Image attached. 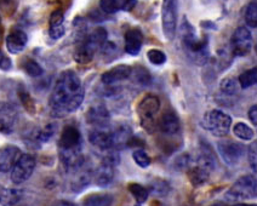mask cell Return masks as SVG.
Segmentation results:
<instances>
[{"label": "cell", "mask_w": 257, "mask_h": 206, "mask_svg": "<svg viewBox=\"0 0 257 206\" xmlns=\"http://www.w3.org/2000/svg\"><path fill=\"white\" fill-rule=\"evenodd\" d=\"M86 119L93 127H107L109 124V112L103 104H95L87 111Z\"/></svg>", "instance_id": "cell-15"}, {"label": "cell", "mask_w": 257, "mask_h": 206, "mask_svg": "<svg viewBox=\"0 0 257 206\" xmlns=\"http://www.w3.org/2000/svg\"><path fill=\"white\" fill-rule=\"evenodd\" d=\"M233 206H256L255 204H240V202H239V204H234Z\"/></svg>", "instance_id": "cell-44"}, {"label": "cell", "mask_w": 257, "mask_h": 206, "mask_svg": "<svg viewBox=\"0 0 257 206\" xmlns=\"http://www.w3.org/2000/svg\"><path fill=\"white\" fill-rule=\"evenodd\" d=\"M66 33L64 27V15L62 10H55L51 14L50 21H49V36L51 39L57 40L62 38Z\"/></svg>", "instance_id": "cell-21"}, {"label": "cell", "mask_w": 257, "mask_h": 206, "mask_svg": "<svg viewBox=\"0 0 257 206\" xmlns=\"http://www.w3.org/2000/svg\"><path fill=\"white\" fill-rule=\"evenodd\" d=\"M230 48L234 56H246L252 48V37L246 27L236 28L230 40Z\"/></svg>", "instance_id": "cell-12"}, {"label": "cell", "mask_w": 257, "mask_h": 206, "mask_svg": "<svg viewBox=\"0 0 257 206\" xmlns=\"http://www.w3.org/2000/svg\"><path fill=\"white\" fill-rule=\"evenodd\" d=\"M118 162L119 156L114 152L108 153L102 160L100 166L96 169L95 173H93L96 184L100 185V187H107V185L112 183L113 179H114V169Z\"/></svg>", "instance_id": "cell-9"}, {"label": "cell", "mask_w": 257, "mask_h": 206, "mask_svg": "<svg viewBox=\"0 0 257 206\" xmlns=\"http://www.w3.org/2000/svg\"><path fill=\"white\" fill-rule=\"evenodd\" d=\"M56 206H77L75 204H73L71 201H67V200H62V201H60Z\"/></svg>", "instance_id": "cell-43"}, {"label": "cell", "mask_w": 257, "mask_h": 206, "mask_svg": "<svg viewBox=\"0 0 257 206\" xmlns=\"http://www.w3.org/2000/svg\"><path fill=\"white\" fill-rule=\"evenodd\" d=\"M36 158L31 154H21L16 164L11 169V181L15 184H21L32 176L36 169Z\"/></svg>", "instance_id": "cell-10"}, {"label": "cell", "mask_w": 257, "mask_h": 206, "mask_svg": "<svg viewBox=\"0 0 257 206\" xmlns=\"http://www.w3.org/2000/svg\"><path fill=\"white\" fill-rule=\"evenodd\" d=\"M233 132H234V135L236 136V137L240 138V140H243V141L252 140L253 136H255L253 130L244 123L235 124V125L233 126Z\"/></svg>", "instance_id": "cell-29"}, {"label": "cell", "mask_w": 257, "mask_h": 206, "mask_svg": "<svg viewBox=\"0 0 257 206\" xmlns=\"http://www.w3.org/2000/svg\"><path fill=\"white\" fill-rule=\"evenodd\" d=\"M23 68H25L26 73L28 75H31V77H40V75L43 74V68L42 66L39 65V63L36 62L34 60H27L25 62V66H23Z\"/></svg>", "instance_id": "cell-33"}, {"label": "cell", "mask_w": 257, "mask_h": 206, "mask_svg": "<svg viewBox=\"0 0 257 206\" xmlns=\"http://www.w3.org/2000/svg\"><path fill=\"white\" fill-rule=\"evenodd\" d=\"M112 195L106 193H96L86 196L83 202V206H112Z\"/></svg>", "instance_id": "cell-26"}, {"label": "cell", "mask_w": 257, "mask_h": 206, "mask_svg": "<svg viewBox=\"0 0 257 206\" xmlns=\"http://www.w3.org/2000/svg\"><path fill=\"white\" fill-rule=\"evenodd\" d=\"M239 90V83L234 78H226L221 81V91L223 94L232 96L235 95Z\"/></svg>", "instance_id": "cell-32"}, {"label": "cell", "mask_w": 257, "mask_h": 206, "mask_svg": "<svg viewBox=\"0 0 257 206\" xmlns=\"http://www.w3.org/2000/svg\"><path fill=\"white\" fill-rule=\"evenodd\" d=\"M217 150L221 158L228 166H235L244 155V146L234 141H221L217 144Z\"/></svg>", "instance_id": "cell-11"}, {"label": "cell", "mask_w": 257, "mask_h": 206, "mask_svg": "<svg viewBox=\"0 0 257 206\" xmlns=\"http://www.w3.org/2000/svg\"><path fill=\"white\" fill-rule=\"evenodd\" d=\"M249 119L251 120V123L253 124V126L257 125V107L252 106L249 109Z\"/></svg>", "instance_id": "cell-42"}, {"label": "cell", "mask_w": 257, "mask_h": 206, "mask_svg": "<svg viewBox=\"0 0 257 206\" xmlns=\"http://www.w3.org/2000/svg\"><path fill=\"white\" fill-rule=\"evenodd\" d=\"M23 191L17 188H7L0 190V206H16L21 201Z\"/></svg>", "instance_id": "cell-25"}, {"label": "cell", "mask_w": 257, "mask_h": 206, "mask_svg": "<svg viewBox=\"0 0 257 206\" xmlns=\"http://www.w3.org/2000/svg\"><path fill=\"white\" fill-rule=\"evenodd\" d=\"M256 196V179L253 176H243L227 190L226 198L229 202H239Z\"/></svg>", "instance_id": "cell-7"}, {"label": "cell", "mask_w": 257, "mask_h": 206, "mask_svg": "<svg viewBox=\"0 0 257 206\" xmlns=\"http://www.w3.org/2000/svg\"><path fill=\"white\" fill-rule=\"evenodd\" d=\"M160 109V101L157 96L148 95L140 102L137 113L140 123L147 132H154L157 126V114Z\"/></svg>", "instance_id": "cell-6"}, {"label": "cell", "mask_w": 257, "mask_h": 206, "mask_svg": "<svg viewBox=\"0 0 257 206\" xmlns=\"http://www.w3.org/2000/svg\"><path fill=\"white\" fill-rule=\"evenodd\" d=\"M85 90L81 86V81L73 71L61 73L55 84L50 97V108L57 117L75 112L83 103Z\"/></svg>", "instance_id": "cell-1"}, {"label": "cell", "mask_w": 257, "mask_h": 206, "mask_svg": "<svg viewBox=\"0 0 257 206\" xmlns=\"http://www.w3.org/2000/svg\"><path fill=\"white\" fill-rule=\"evenodd\" d=\"M209 176L210 173L207 172V171L201 169V167L198 166V165L193 164L192 162L191 167L188 169V177L193 184L194 185L204 184L207 181V178H209Z\"/></svg>", "instance_id": "cell-27"}, {"label": "cell", "mask_w": 257, "mask_h": 206, "mask_svg": "<svg viewBox=\"0 0 257 206\" xmlns=\"http://www.w3.org/2000/svg\"><path fill=\"white\" fill-rule=\"evenodd\" d=\"M159 129L166 136H175L180 132L181 124L179 118L172 112H166L159 120Z\"/></svg>", "instance_id": "cell-22"}, {"label": "cell", "mask_w": 257, "mask_h": 206, "mask_svg": "<svg viewBox=\"0 0 257 206\" xmlns=\"http://www.w3.org/2000/svg\"><path fill=\"white\" fill-rule=\"evenodd\" d=\"M89 141L93 147L101 150H112L110 131L107 127H93L89 132Z\"/></svg>", "instance_id": "cell-16"}, {"label": "cell", "mask_w": 257, "mask_h": 206, "mask_svg": "<svg viewBox=\"0 0 257 206\" xmlns=\"http://www.w3.org/2000/svg\"><path fill=\"white\" fill-rule=\"evenodd\" d=\"M128 190H130V193L133 194V196L135 198V200L139 202V204L145 202L148 198V194H150V191H148L147 188H145L143 185L139 183L128 184Z\"/></svg>", "instance_id": "cell-30"}, {"label": "cell", "mask_w": 257, "mask_h": 206, "mask_svg": "<svg viewBox=\"0 0 257 206\" xmlns=\"http://www.w3.org/2000/svg\"><path fill=\"white\" fill-rule=\"evenodd\" d=\"M133 0H100V8L104 14L112 15L121 10H130Z\"/></svg>", "instance_id": "cell-23"}, {"label": "cell", "mask_w": 257, "mask_h": 206, "mask_svg": "<svg viewBox=\"0 0 257 206\" xmlns=\"http://www.w3.org/2000/svg\"><path fill=\"white\" fill-rule=\"evenodd\" d=\"M27 34L21 30H13L7 37V48L9 52L16 55L25 50L27 45Z\"/></svg>", "instance_id": "cell-18"}, {"label": "cell", "mask_w": 257, "mask_h": 206, "mask_svg": "<svg viewBox=\"0 0 257 206\" xmlns=\"http://www.w3.org/2000/svg\"><path fill=\"white\" fill-rule=\"evenodd\" d=\"M245 22L251 28L257 27V4L255 0L251 2L249 7L246 8V11H245Z\"/></svg>", "instance_id": "cell-31"}, {"label": "cell", "mask_w": 257, "mask_h": 206, "mask_svg": "<svg viewBox=\"0 0 257 206\" xmlns=\"http://www.w3.org/2000/svg\"><path fill=\"white\" fill-rule=\"evenodd\" d=\"M11 7L14 8V0H0V9H2L3 11H13L11 10Z\"/></svg>", "instance_id": "cell-41"}, {"label": "cell", "mask_w": 257, "mask_h": 206, "mask_svg": "<svg viewBox=\"0 0 257 206\" xmlns=\"http://www.w3.org/2000/svg\"><path fill=\"white\" fill-rule=\"evenodd\" d=\"M249 162L251 165V169L256 172V165H257V144L253 142L249 148Z\"/></svg>", "instance_id": "cell-39"}, {"label": "cell", "mask_w": 257, "mask_h": 206, "mask_svg": "<svg viewBox=\"0 0 257 206\" xmlns=\"http://www.w3.org/2000/svg\"><path fill=\"white\" fill-rule=\"evenodd\" d=\"M151 190L156 195L164 196L170 191V187L165 181H156L151 184Z\"/></svg>", "instance_id": "cell-36"}, {"label": "cell", "mask_w": 257, "mask_h": 206, "mask_svg": "<svg viewBox=\"0 0 257 206\" xmlns=\"http://www.w3.org/2000/svg\"><path fill=\"white\" fill-rule=\"evenodd\" d=\"M192 165V158L188 154H183L179 156L175 161V167L179 170H185V169H189Z\"/></svg>", "instance_id": "cell-38"}, {"label": "cell", "mask_w": 257, "mask_h": 206, "mask_svg": "<svg viewBox=\"0 0 257 206\" xmlns=\"http://www.w3.org/2000/svg\"><path fill=\"white\" fill-rule=\"evenodd\" d=\"M131 73H133V69H131L130 66L120 65V66L114 67V68L109 69V71H107L106 73L102 74L101 79L103 84L112 85V84L119 83V81L127 79V78L131 75Z\"/></svg>", "instance_id": "cell-19"}, {"label": "cell", "mask_w": 257, "mask_h": 206, "mask_svg": "<svg viewBox=\"0 0 257 206\" xmlns=\"http://www.w3.org/2000/svg\"><path fill=\"white\" fill-rule=\"evenodd\" d=\"M147 57L150 60V62L156 66H162L166 62L165 52H163L162 50H157V49H152V50L148 51Z\"/></svg>", "instance_id": "cell-34"}, {"label": "cell", "mask_w": 257, "mask_h": 206, "mask_svg": "<svg viewBox=\"0 0 257 206\" xmlns=\"http://www.w3.org/2000/svg\"><path fill=\"white\" fill-rule=\"evenodd\" d=\"M21 156V150L17 147L8 146L0 150V172H9Z\"/></svg>", "instance_id": "cell-17"}, {"label": "cell", "mask_w": 257, "mask_h": 206, "mask_svg": "<svg viewBox=\"0 0 257 206\" xmlns=\"http://www.w3.org/2000/svg\"><path fill=\"white\" fill-rule=\"evenodd\" d=\"M133 130L126 124H120L110 130V141H112V149H121L130 144L133 140Z\"/></svg>", "instance_id": "cell-14"}, {"label": "cell", "mask_w": 257, "mask_h": 206, "mask_svg": "<svg viewBox=\"0 0 257 206\" xmlns=\"http://www.w3.org/2000/svg\"><path fill=\"white\" fill-rule=\"evenodd\" d=\"M17 121V112L10 103L0 102V132L11 133Z\"/></svg>", "instance_id": "cell-13"}, {"label": "cell", "mask_w": 257, "mask_h": 206, "mask_svg": "<svg viewBox=\"0 0 257 206\" xmlns=\"http://www.w3.org/2000/svg\"><path fill=\"white\" fill-rule=\"evenodd\" d=\"M201 126L215 137H223L228 135L230 126H232V118L224 112L212 109L205 113V115L201 119Z\"/></svg>", "instance_id": "cell-5"}, {"label": "cell", "mask_w": 257, "mask_h": 206, "mask_svg": "<svg viewBox=\"0 0 257 206\" xmlns=\"http://www.w3.org/2000/svg\"><path fill=\"white\" fill-rule=\"evenodd\" d=\"M58 149L61 161L68 172H75L85 165V158L83 154V138L75 126L68 125L64 127L58 142Z\"/></svg>", "instance_id": "cell-2"}, {"label": "cell", "mask_w": 257, "mask_h": 206, "mask_svg": "<svg viewBox=\"0 0 257 206\" xmlns=\"http://www.w3.org/2000/svg\"><path fill=\"white\" fill-rule=\"evenodd\" d=\"M133 156L134 160L140 167H148L151 165V158L143 149H136Z\"/></svg>", "instance_id": "cell-35"}, {"label": "cell", "mask_w": 257, "mask_h": 206, "mask_svg": "<svg viewBox=\"0 0 257 206\" xmlns=\"http://www.w3.org/2000/svg\"><path fill=\"white\" fill-rule=\"evenodd\" d=\"M55 132H56V125H54V124H49V125H46L42 131L38 133L37 138L40 142H48L49 140H51L52 136L55 135Z\"/></svg>", "instance_id": "cell-37"}, {"label": "cell", "mask_w": 257, "mask_h": 206, "mask_svg": "<svg viewBox=\"0 0 257 206\" xmlns=\"http://www.w3.org/2000/svg\"><path fill=\"white\" fill-rule=\"evenodd\" d=\"M181 39L188 57L197 65H204L209 59V44L206 39L198 37L194 27L183 17L181 23Z\"/></svg>", "instance_id": "cell-3"}, {"label": "cell", "mask_w": 257, "mask_h": 206, "mask_svg": "<svg viewBox=\"0 0 257 206\" xmlns=\"http://www.w3.org/2000/svg\"><path fill=\"white\" fill-rule=\"evenodd\" d=\"M106 42L107 31L102 27L96 28L92 33H90L81 42L78 43L73 57L80 65H87V63L91 62L96 52L102 49Z\"/></svg>", "instance_id": "cell-4"}, {"label": "cell", "mask_w": 257, "mask_h": 206, "mask_svg": "<svg viewBox=\"0 0 257 206\" xmlns=\"http://www.w3.org/2000/svg\"><path fill=\"white\" fill-rule=\"evenodd\" d=\"M73 173H74V179L72 181V189L75 191L83 190L92 178V172L89 169H86L84 165Z\"/></svg>", "instance_id": "cell-24"}, {"label": "cell", "mask_w": 257, "mask_h": 206, "mask_svg": "<svg viewBox=\"0 0 257 206\" xmlns=\"http://www.w3.org/2000/svg\"><path fill=\"white\" fill-rule=\"evenodd\" d=\"M11 68V61L8 56H5L4 52L0 50V69L3 71H8Z\"/></svg>", "instance_id": "cell-40"}, {"label": "cell", "mask_w": 257, "mask_h": 206, "mask_svg": "<svg viewBox=\"0 0 257 206\" xmlns=\"http://www.w3.org/2000/svg\"><path fill=\"white\" fill-rule=\"evenodd\" d=\"M179 19V0H163L162 25L164 36L168 40H174L177 31Z\"/></svg>", "instance_id": "cell-8"}, {"label": "cell", "mask_w": 257, "mask_h": 206, "mask_svg": "<svg viewBox=\"0 0 257 206\" xmlns=\"http://www.w3.org/2000/svg\"><path fill=\"white\" fill-rule=\"evenodd\" d=\"M257 81V69L256 67H253V68L249 69V71L244 72L243 74L239 77L238 79V83H239V86H240L241 89H249L251 86H253L256 84Z\"/></svg>", "instance_id": "cell-28"}, {"label": "cell", "mask_w": 257, "mask_h": 206, "mask_svg": "<svg viewBox=\"0 0 257 206\" xmlns=\"http://www.w3.org/2000/svg\"><path fill=\"white\" fill-rule=\"evenodd\" d=\"M3 36V27H2V20H0V39H2Z\"/></svg>", "instance_id": "cell-45"}, {"label": "cell", "mask_w": 257, "mask_h": 206, "mask_svg": "<svg viewBox=\"0 0 257 206\" xmlns=\"http://www.w3.org/2000/svg\"><path fill=\"white\" fill-rule=\"evenodd\" d=\"M143 44L142 32L137 28L127 31L125 33V51L131 56H136L141 51Z\"/></svg>", "instance_id": "cell-20"}]
</instances>
